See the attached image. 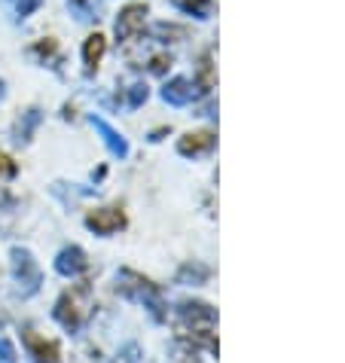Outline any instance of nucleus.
Listing matches in <instances>:
<instances>
[{
    "label": "nucleus",
    "mask_w": 345,
    "mask_h": 363,
    "mask_svg": "<svg viewBox=\"0 0 345 363\" xmlns=\"http://www.w3.org/2000/svg\"><path fill=\"white\" fill-rule=\"evenodd\" d=\"M28 342H31V348L37 354V363H58V348L53 342H40L37 336H28Z\"/></svg>",
    "instance_id": "39448f33"
},
{
    "label": "nucleus",
    "mask_w": 345,
    "mask_h": 363,
    "mask_svg": "<svg viewBox=\"0 0 345 363\" xmlns=\"http://www.w3.org/2000/svg\"><path fill=\"white\" fill-rule=\"evenodd\" d=\"M0 89H4V83H0ZM0 95H4V92H0Z\"/></svg>",
    "instance_id": "1a4fd4ad"
},
{
    "label": "nucleus",
    "mask_w": 345,
    "mask_h": 363,
    "mask_svg": "<svg viewBox=\"0 0 345 363\" xmlns=\"http://www.w3.org/2000/svg\"><path fill=\"white\" fill-rule=\"evenodd\" d=\"M95 43H89V49H86V58L89 62H95V58L101 55V49H104V43H101V37H92Z\"/></svg>",
    "instance_id": "0eeeda50"
},
{
    "label": "nucleus",
    "mask_w": 345,
    "mask_h": 363,
    "mask_svg": "<svg viewBox=\"0 0 345 363\" xmlns=\"http://www.w3.org/2000/svg\"><path fill=\"white\" fill-rule=\"evenodd\" d=\"M0 363H16V348L9 339H0Z\"/></svg>",
    "instance_id": "423d86ee"
},
{
    "label": "nucleus",
    "mask_w": 345,
    "mask_h": 363,
    "mask_svg": "<svg viewBox=\"0 0 345 363\" xmlns=\"http://www.w3.org/2000/svg\"><path fill=\"white\" fill-rule=\"evenodd\" d=\"M13 269H16V278H18V290H22L25 296H31L34 290L40 287V272L34 266L31 254L22 250V247H16L13 250Z\"/></svg>",
    "instance_id": "f03ea898"
},
{
    "label": "nucleus",
    "mask_w": 345,
    "mask_h": 363,
    "mask_svg": "<svg viewBox=\"0 0 345 363\" xmlns=\"http://www.w3.org/2000/svg\"><path fill=\"white\" fill-rule=\"evenodd\" d=\"M89 294V287L86 284H80V287H74V290H67V294L58 299V308H55V315H58V320L67 327V330H77L80 327V320L86 318V306L80 299H83Z\"/></svg>",
    "instance_id": "f257e3e1"
},
{
    "label": "nucleus",
    "mask_w": 345,
    "mask_h": 363,
    "mask_svg": "<svg viewBox=\"0 0 345 363\" xmlns=\"http://www.w3.org/2000/svg\"><path fill=\"white\" fill-rule=\"evenodd\" d=\"M0 171H4V174H13V171H16L13 165H9V159H6V156H0Z\"/></svg>",
    "instance_id": "6e6552de"
},
{
    "label": "nucleus",
    "mask_w": 345,
    "mask_h": 363,
    "mask_svg": "<svg viewBox=\"0 0 345 363\" xmlns=\"http://www.w3.org/2000/svg\"><path fill=\"white\" fill-rule=\"evenodd\" d=\"M55 269L62 272V275H80V272L86 269V257L80 247H65L62 254L55 259Z\"/></svg>",
    "instance_id": "20e7f679"
},
{
    "label": "nucleus",
    "mask_w": 345,
    "mask_h": 363,
    "mask_svg": "<svg viewBox=\"0 0 345 363\" xmlns=\"http://www.w3.org/2000/svg\"><path fill=\"white\" fill-rule=\"evenodd\" d=\"M86 223H89V229H95L98 235H110V232L126 226V214L119 208H101L95 214L86 217Z\"/></svg>",
    "instance_id": "7ed1b4c3"
}]
</instances>
